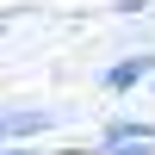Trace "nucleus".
I'll list each match as a JSON object with an SVG mask.
<instances>
[{
	"label": "nucleus",
	"mask_w": 155,
	"mask_h": 155,
	"mask_svg": "<svg viewBox=\"0 0 155 155\" xmlns=\"http://www.w3.org/2000/svg\"><path fill=\"white\" fill-rule=\"evenodd\" d=\"M44 130H56V112L50 106H6L0 112V143H31Z\"/></svg>",
	"instance_id": "f257e3e1"
},
{
	"label": "nucleus",
	"mask_w": 155,
	"mask_h": 155,
	"mask_svg": "<svg viewBox=\"0 0 155 155\" xmlns=\"http://www.w3.org/2000/svg\"><path fill=\"white\" fill-rule=\"evenodd\" d=\"M155 74V56H124V62H112L106 74H99V87H106V93H130L137 81H149Z\"/></svg>",
	"instance_id": "f03ea898"
},
{
	"label": "nucleus",
	"mask_w": 155,
	"mask_h": 155,
	"mask_svg": "<svg viewBox=\"0 0 155 155\" xmlns=\"http://www.w3.org/2000/svg\"><path fill=\"white\" fill-rule=\"evenodd\" d=\"M149 137H155V124H149V118H112L99 143H149Z\"/></svg>",
	"instance_id": "7ed1b4c3"
},
{
	"label": "nucleus",
	"mask_w": 155,
	"mask_h": 155,
	"mask_svg": "<svg viewBox=\"0 0 155 155\" xmlns=\"http://www.w3.org/2000/svg\"><path fill=\"white\" fill-rule=\"evenodd\" d=\"M118 12L130 19V12H149V0H118Z\"/></svg>",
	"instance_id": "20e7f679"
},
{
	"label": "nucleus",
	"mask_w": 155,
	"mask_h": 155,
	"mask_svg": "<svg viewBox=\"0 0 155 155\" xmlns=\"http://www.w3.org/2000/svg\"><path fill=\"white\" fill-rule=\"evenodd\" d=\"M0 155H37V149H19V143H6V149H0Z\"/></svg>",
	"instance_id": "39448f33"
}]
</instances>
